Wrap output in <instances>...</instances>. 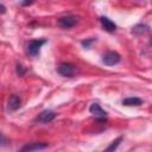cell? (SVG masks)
I'll list each match as a JSON object with an SVG mask.
<instances>
[{
    "label": "cell",
    "mask_w": 152,
    "mask_h": 152,
    "mask_svg": "<svg viewBox=\"0 0 152 152\" xmlns=\"http://www.w3.org/2000/svg\"><path fill=\"white\" fill-rule=\"evenodd\" d=\"M100 21H101V25H102L103 30H106L107 32L112 33V32H114V31L116 30V25H115L114 21H112L109 18H107V17H101V18H100Z\"/></svg>",
    "instance_id": "9"
},
{
    "label": "cell",
    "mask_w": 152,
    "mask_h": 152,
    "mask_svg": "<svg viewBox=\"0 0 152 152\" xmlns=\"http://www.w3.org/2000/svg\"><path fill=\"white\" fill-rule=\"evenodd\" d=\"M57 70L62 76H65V77H72L77 74L76 66L71 63H62Z\"/></svg>",
    "instance_id": "2"
},
{
    "label": "cell",
    "mask_w": 152,
    "mask_h": 152,
    "mask_svg": "<svg viewBox=\"0 0 152 152\" xmlns=\"http://www.w3.org/2000/svg\"><path fill=\"white\" fill-rule=\"evenodd\" d=\"M120 141H121V138H118L115 141H113V144H112L110 146L107 147V151H113V150H115V148L118 147V145L120 144Z\"/></svg>",
    "instance_id": "12"
},
{
    "label": "cell",
    "mask_w": 152,
    "mask_h": 152,
    "mask_svg": "<svg viewBox=\"0 0 152 152\" xmlns=\"http://www.w3.org/2000/svg\"><path fill=\"white\" fill-rule=\"evenodd\" d=\"M89 112L91 114H94L99 120H106V118H107V113L101 108V106L99 103H93L89 107Z\"/></svg>",
    "instance_id": "6"
},
{
    "label": "cell",
    "mask_w": 152,
    "mask_h": 152,
    "mask_svg": "<svg viewBox=\"0 0 152 152\" xmlns=\"http://www.w3.org/2000/svg\"><path fill=\"white\" fill-rule=\"evenodd\" d=\"M148 31H150L148 26L142 25V24H138V25H135L134 27H132V31H131V32H132L134 36H142V34H145V33H148Z\"/></svg>",
    "instance_id": "11"
},
{
    "label": "cell",
    "mask_w": 152,
    "mask_h": 152,
    "mask_svg": "<svg viewBox=\"0 0 152 152\" xmlns=\"http://www.w3.org/2000/svg\"><path fill=\"white\" fill-rule=\"evenodd\" d=\"M142 100L139 99V97H135V96H129V97H126L122 100V104L124 106H128V107H138V106H141L142 104Z\"/></svg>",
    "instance_id": "10"
},
{
    "label": "cell",
    "mask_w": 152,
    "mask_h": 152,
    "mask_svg": "<svg viewBox=\"0 0 152 152\" xmlns=\"http://www.w3.org/2000/svg\"><path fill=\"white\" fill-rule=\"evenodd\" d=\"M33 2V0H23L21 1V5L23 6H28V5H31Z\"/></svg>",
    "instance_id": "14"
},
{
    "label": "cell",
    "mask_w": 152,
    "mask_h": 152,
    "mask_svg": "<svg viewBox=\"0 0 152 152\" xmlns=\"http://www.w3.org/2000/svg\"><path fill=\"white\" fill-rule=\"evenodd\" d=\"M17 74H18L19 76H24V74H25V69L23 68L21 64H18V65H17Z\"/></svg>",
    "instance_id": "13"
},
{
    "label": "cell",
    "mask_w": 152,
    "mask_h": 152,
    "mask_svg": "<svg viewBox=\"0 0 152 152\" xmlns=\"http://www.w3.org/2000/svg\"><path fill=\"white\" fill-rule=\"evenodd\" d=\"M78 21V18L75 15H66V17H62L58 19V25L59 27L66 30V28H71L72 26H75Z\"/></svg>",
    "instance_id": "4"
},
{
    "label": "cell",
    "mask_w": 152,
    "mask_h": 152,
    "mask_svg": "<svg viewBox=\"0 0 152 152\" xmlns=\"http://www.w3.org/2000/svg\"><path fill=\"white\" fill-rule=\"evenodd\" d=\"M49 145L46 142H31L27 144L25 146H23L20 148V151H26V152H31V151H38V150H45L48 148Z\"/></svg>",
    "instance_id": "7"
},
{
    "label": "cell",
    "mask_w": 152,
    "mask_h": 152,
    "mask_svg": "<svg viewBox=\"0 0 152 152\" xmlns=\"http://www.w3.org/2000/svg\"><path fill=\"white\" fill-rule=\"evenodd\" d=\"M0 12L1 13H5V7L4 6H0Z\"/></svg>",
    "instance_id": "16"
},
{
    "label": "cell",
    "mask_w": 152,
    "mask_h": 152,
    "mask_svg": "<svg viewBox=\"0 0 152 152\" xmlns=\"http://www.w3.org/2000/svg\"><path fill=\"white\" fill-rule=\"evenodd\" d=\"M57 116V114L50 109H46V110H43L37 118H36V122H39V124H49L51 122L52 120H55V118Z\"/></svg>",
    "instance_id": "5"
},
{
    "label": "cell",
    "mask_w": 152,
    "mask_h": 152,
    "mask_svg": "<svg viewBox=\"0 0 152 152\" xmlns=\"http://www.w3.org/2000/svg\"><path fill=\"white\" fill-rule=\"evenodd\" d=\"M45 43H46V40H44V39H32V40H30L28 45H27V52L32 57H36L40 51V48Z\"/></svg>",
    "instance_id": "1"
},
{
    "label": "cell",
    "mask_w": 152,
    "mask_h": 152,
    "mask_svg": "<svg viewBox=\"0 0 152 152\" xmlns=\"http://www.w3.org/2000/svg\"><path fill=\"white\" fill-rule=\"evenodd\" d=\"M94 40H95V39H90V40H87V42H82V45H83V46H86V48H88V46H89V44H90V43H93Z\"/></svg>",
    "instance_id": "15"
},
{
    "label": "cell",
    "mask_w": 152,
    "mask_h": 152,
    "mask_svg": "<svg viewBox=\"0 0 152 152\" xmlns=\"http://www.w3.org/2000/svg\"><path fill=\"white\" fill-rule=\"evenodd\" d=\"M20 104H21V100H20V97H19L18 95H11V96H10L8 102H7V108H8V110L14 112V110L19 109Z\"/></svg>",
    "instance_id": "8"
},
{
    "label": "cell",
    "mask_w": 152,
    "mask_h": 152,
    "mask_svg": "<svg viewBox=\"0 0 152 152\" xmlns=\"http://www.w3.org/2000/svg\"><path fill=\"white\" fill-rule=\"evenodd\" d=\"M120 61H121V57H120V55H119L118 52H115V51H108V52H106V53L102 56V62H103L106 65H109V66L118 64Z\"/></svg>",
    "instance_id": "3"
}]
</instances>
